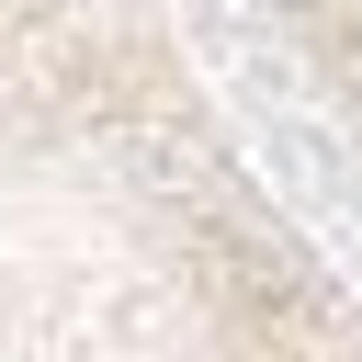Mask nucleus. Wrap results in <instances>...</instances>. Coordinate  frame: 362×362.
I'll use <instances>...</instances> for the list:
<instances>
[]
</instances>
